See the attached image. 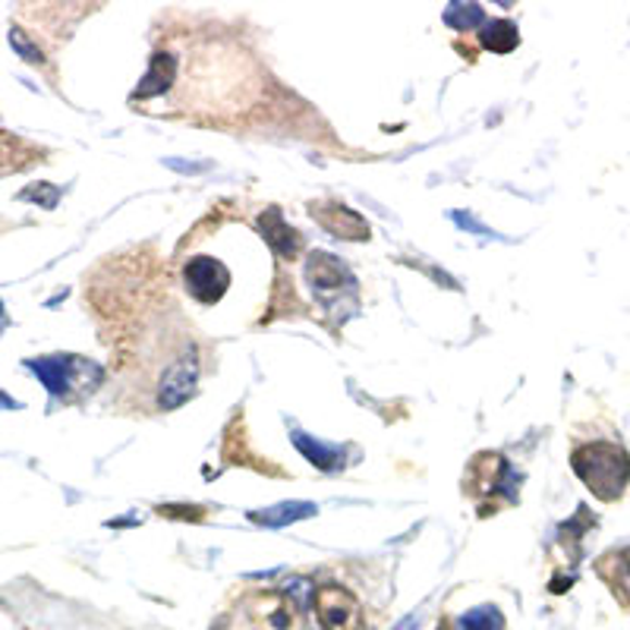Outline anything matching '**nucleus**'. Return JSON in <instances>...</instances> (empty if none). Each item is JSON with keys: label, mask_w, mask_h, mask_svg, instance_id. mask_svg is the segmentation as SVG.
<instances>
[{"label": "nucleus", "mask_w": 630, "mask_h": 630, "mask_svg": "<svg viewBox=\"0 0 630 630\" xmlns=\"http://www.w3.org/2000/svg\"><path fill=\"white\" fill-rule=\"evenodd\" d=\"M573 473L600 502H618L630 480V457L621 445L612 442H590L570 454Z\"/></svg>", "instance_id": "obj_1"}, {"label": "nucleus", "mask_w": 630, "mask_h": 630, "mask_svg": "<svg viewBox=\"0 0 630 630\" xmlns=\"http://www.w3.org/2000/svg\"><path fill=\"white\" fill-rule=\"evenodd\" d=\"M231 630H309L302 618L300 605L291 600L287 593L277 590H262L252 593L237 605Z\"/></svg>", "instance_id": "obj_2"}, {"label": "nucleus", "mask_w": 630, "mask_h": 630, "mask_svg": "<svg viewBox=\"0 0 630 630\" xmlns=\"http://www.w3.org/2000/svg\"><path fill=\"white\" fill-rule=\"evenodd\" d=\"M312 608H316V618L325 630H362V608L360 600L341 586V583H322L312 596Z\"/></svg>", "instance_id": "obj_3"}, {"label": "nucleus", "mask_w": 630, "mask_h": 630, "mask_svg": "<svg viewBox=\"0 0 630 630\" xmlns=\"http://www.w3.org/2000/svg\"><path fill=\"white\" fill-rule=\"evenodd\" d=\"M510 477L514 470L508 460L495 450H485L477 454L473 464L467 467V492L495 505V498H510Z\"/></svg>", "instance_id": "obj_4"}, {"label": "nucleus", "mask_w": 630, "mask_h": 630, "mask_svg": "<svg viewBox=\"0 0 630 630\" xmlns=\"http://www.w3.org/2000/svg\"><path fill=\"white\" fill-rule=\"evenodd\" d=\"M183 284L189 291V297L199 302H218L227 287H231V271L227 265H221L211 256H196L186 269H183Z\"/></svg>", "instance_id": "obj_5"}, {"label": "nucleus", "mask_w": 630, "mask_h": 630, "mask_svg": "<svg viewBox=\"0 0 630 630\" xmlns=\"http://www.w3.org/2000/svg\"><path fill=\"white\" fill-rule=\"evenodd\" d=\"M309 214L341 240H369V224L354 209L341 206V202H312Z\"/></svg>", "instance_id": "obj_6"}, {"label": "nucleus", "mask_w": 630, "mask_h": 630, "mask_svg": "<svg viewBox=\"0 0 630 630\" xmlns=\"http://www.w3.org/2000/svg\"><path fill=\"white\" fill-rule=\"evenodd\" d=\"M196 379H199V362H196L193 354H189L186 360L174 362V366L164 372L161 385H158L161 407H164V410H174V407H181L183 400H189L193 391H196Z\"/></svg>", "instance_id": "obj_7"}, {"label": "nucleus", "mask_w": 630, "mask_h": 630, "mask_svg": "<svg viewBox=\"0 0 630 630\" xmlns=\"http://www.w3.org/2000/svg\"><path fill=\"white\" fill-rule=\"evenodd\" d=\"M350 277H354V274L344 269V262L331 259L329 252H312V259H309V265H306V281L312 284L316 294L341 291V287L354 284Z\"/></svg>", "instance_id": "obj_8"}, {"label": "nucleus", "mask_w": 630, "mask_h": 630, "mask_svg": "<svg viewBox=\"0 0 630 630\" xmlns=\"http://www.w3.org/2000/svg\"><path fill=\"white\" fill-rule=\"evenodd\" d=\"M596 573L605 580V586L615 593V600L630 608V548L605 552L596 561Z\"/></svg>", "instance_id": "obj_9"}, {"label": "nucleus", "mask_w": 630, "mask_h": 630, "mask_svg": "<svg viewBox=\"0 0 630 630\" xmlns=\"http://www.w3.org/2000/svg\"><path fill=\"white\" fill-rule=\"evenodd\" d=\"M259 231H262V237L269 240V246L277 252V256H284V259H294V256H300L302 249V237L281 218V211L269 209L262 218H259Z\"/></svg>", "instance_id": "obj_10"}, {"label": "nucleus", "mask_w": 630, "mask_h": 630, "mask_svg": "<svg viewBox=\"0 0 630 630\" xmlns=\"http://www.w3.org/2000/svg\"><path fill=\"white\" fill-rule=\"evenodd\" d=\"M177 70H181V58L177 54H171V51H158L155 58H151L149 66V76L143 79V86L136 89V101H143V98H155V95H164V91L171 89V83L177 79Z\"/></svg>", "instance_id": "obj_11"}, {"label": "nucleus", "mask_w": 630, "mask_h": 630, "mask_svg": "<svg viewBox=\"0 0 630 630\" xmlns=\"http://www.w3.org/2000/svg\"><path fill=\"white\" fill-rule=\"evenodd\" d=\"M316 505H306V502H287V505H274L269 510H249V520L259 523V527H271V530H281V527H291L302 517H312Z\"/></svg>", "instance_id": "obj_12"}, {"label": "nucleus", "mask_w": 630, "mask_h": 630, "mask_svg": "<svg viewBox=\"0 0 630 630\" xmlns=\"http://www.w3.org/2000/svg\"><path fill=\"white\" fill-rule=\"evenodd\" d=\"M442 630H505V615L495 605H480L457 621H445Z\"/></svg>", "instance_id": "obj_13"}, {"label": "nucleus", "mask_w": 630, "mask_h": 630, "mask_svg": "<svg viewBox=\"0 0 630 630\" xmlns=\"http://www.w3.org/2000/svg\"><path fill=\"white\" fill-rule=\"evenodd\" d=\"M517 29H514V23H489L485 29H482V45L489 48V51H495V54H508L517 48Z\"/></svg>", "instance_id": "obj_14"}, {"label": "nucleus", "mask_w": 630, "mask_h": 630, "mask_svg": "<svg viewBox=\"0 0 630 630\" xmlns=\"http://www.w3.org/2000/svg\"><path fill=\"white\" fill-rule=\"evenodd\" d=\"M294 442H297V448L312 460V464H319L322 470H334V467H341V460L337 457H331L334 448H325V445H319L316 438H306L302 432H294Z\"/></svg>", "instance_id": "obj_15"}, {"label": "nucleus", "mask_w": 630, "mask_h": 630, "mask_svg": "<svg viewBox=\"0 0 630 630\" xmlns=\"http://www.w3.org/2000/svg\"><path fill=\"white\" fill-rule=\"evenodd\" d=\"M445 20H448V26H454V29H470V26L482 23V10L473 7V3H454V7H448Z\"/></svg>", "instance_id": "obj_16"}, {"label": "nucleus", "mask_w": 630, "mask_h": 630, "mask_svg": "<svg viewBox=\"0 0 630 630\" xmlns=\"http://www.w3.org/2000/svg\"><path fill=\"white\" fill-rule=\"evenodd\" d=\"M158 514H164V517H186V520H199V517H202V510L186 508H158Z\"/></svg>", "instance_id": "obj_17"}]
</instances>
